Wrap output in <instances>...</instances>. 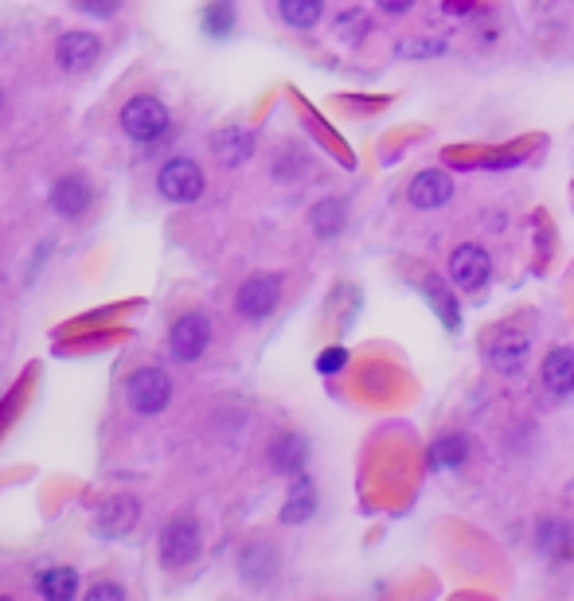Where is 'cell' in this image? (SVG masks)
Returning a JSON list of instances; mask_svg holds the SVG:
<instances>
[{"label": "cell", "instance_id": "cell-18", "mask_svg": "<svg viewBox=\"0 0 574 601\" xmlns=\"http://www.w3.org/2000/svg\"><path fill=\"white\" fill-rule=\"evenodd\" d=\"M313 512H317V489H313L305 472H297L282 507V524H305V520H313Z\"/></svg>", "mask_w": 574, "mask_h": 601}, {"label": "cell", "instance_id": "cell-9", "mask_svg": "<svg viewBox=\"0 0 574 601\" xmlns=\"http://www.w3.org/2000/svg\"><path fill=\"white\" fill-rule=\"evenodd\" d=\"M407 199H411V207H419V211H437V207H446L450 199H454V181H450L442 168H426L411 181Z\"/></svg>", "mask_w": 574, "mask_h": 601}, {"label": "cell", "instance_id": "cell-11", "mask_svg": "<svg viewBox=\"0 0 574 601\" xmlns=\"http://www.w3.org/2000/svg\"><path fill=\"white\" fill-rule=\"evenodd\" d=\"M98 55H102V43H98V35H90V32H67L59 40V67L71 70V75L90 70L98 63Z\"/></svg>", "mask_w": 574, "mask_h": 601}, {"label": "cell", "instance_id": "cell-17", "mask_svg": "<svg viewBox=\"0 0 574 601\" xmlns=\"http://www.w3.org/2000/svg\"><path fill=\"white\" fill-rule=\"evenodd\" d=\"M543 386L559 398L574 395V348L548 352V360H543Z\"/></svg>", "mask_w": 574, "mask_h": 601}, {"label": "cell", "instance_id": "cell-3", "mask_svg": "<svg viewBox=\"0 0 574 601\" xmlns=\"http://www.w3.org/2000/svg\"><path fill=\"white\" fill-rule=\"evenodd\" d=\"M212 343V320L204 313H184L169 328V352L176 363H196Z\"/></svg>", "mask_w": 574, "mask_h": 601}, {"label": "cell", "instance_id": "cell-10", "mask_svg": "<svg viewBox=\"0 0 574 601\" xmlns=\"http://www.w3.org/2000/svg\"><path fill=\"white\" fill-rule=\"evenodd\" d=\"M535 550H540L548 562H566V558L574 555V527L566 524V520H555V515L540 520V524H535Z\"/></svg>", "mask_w": 574, "mask_h": 601}, {"label": "cell", "instance_id": "cell-21", "mask_svg": "<svg viewBox=\"0 0 574 601\" xmlns=\"http://www.w3.org/2000/svg\"><path fill=\"white\" fill-rule=\"evenodd\" d=\"M469 457V438L465 434H442L430 446V469H462Z\"/></svg>", "mask_w": 574, "mask_h": 601}, {"label": "cell", "instance_id": "cell-24", "mask_svg": "<svg viewBox=\"0 0 574 601\" xmlns=\"http://www.w3.org/2000/svg\"><path fill=\"white\" fill-rule=\"evenodd\" d=\"M430 300H434V309H437V317L446 320L450 328H457L462 325V313H457V305H454V297H450V293H442V285H437V277H430Z\"/></svg>", "mask_w": 574, "mask_h": 601}, {"label": "cell", "instance_id": "cell-12", "mask_svg": "<svg viewBox=\"0 0 574 601\" xmlns=\"http://www.w3.org/2000/svg\"><path fill=\"white\" fill-rule=\"evenodd\" d=\"M212 153H215V161L227 164V168H239V164H247L250 156H254V133L242 125L219 129L212 141Z\"/></svg>", "mask_w": 574, "mask_h": 601}, {"label": "cell", "instance_id": "cell-8", "mask_svg": "<svg viewBox=\"0 0 574 601\" xmlns=\"http://www.w3.org/2000/svg\"><path fill=\"white\" fill-rule=\"evenodd\" d=\"M485 352H489L492 371H500V375H520L523 363H528V352H532V340L523 332H516V328H497Z\"/></svg>", "mask_w": 574, "mask_h": 601}, {"label": "cell", "instance_id": "cell-13", "mask_svg": "<svg viewBox=\"0 0 574 601\" xmlns=\"http://www.w3.org/2000/svg\"><path fill=\"white\" fill-rule=\"evenodd\" d=\"M305 461H308V441L301 438V434H278V438L270 441V465H274V472H282V477L305 472Z\"/></svg>", "mask_w": 574, "mask_h": 601}, {"label": "cell", "instance_id": "cell-29", "mask_svg": "<svg viewBox=\"0 0 574 601\" xmlns=\"http://www.w3.org/2000/svg\"><path fill=\"white\" fill-rule=\"evenodd\" d=\"M336 28H340L344 40H348V32H351V40H360V35L368 32V20H364L360 12H348V17H340V24Z\"/></svg>", "mask_w": 574, "mask_h": 601}, {"label": "cell", "instance_id": "cell-20", "mask_svg": "<svg viewBox=\"0 0 574 601\" xmlns=\"http://www.w3.org/2000/svg\"><path fill=\"white\" fill-rule=\"evenodd\" d=\"M35 590L47 601H71L78 593V575L71 567H47L35 575Z\"/></svg>", "mask_w": 574, "mask_h": 601}, {"label": "cell", "instance_id": "cell-27", "mask_svg": "<svg viewBox=\"0 0 574 601\" xmlns=\"http://www.w3.org/2000/svg\"><path fill=\"white\" fill-rule=\"evenodd\" d=\"M399 52H403L407 59H419V55H442V52H446V43H442V40H434V43H426V40H422V43H403Z\"/></svg>", "mask_w": 574, "mask_h": 601}, {"label": "cell", "instance_id": "cell-22", "mask_svg": "<svg viewBox=\"0 0 574 601\" xmlns=\"http://www.w3.org/2000/svg\"><path fill=\"white\" fill-rule=\"evenodd\" d=\"M278 12L290 28H317L325 17V0H278Z\"/></svg>", "mask_w": 574, "mask_h": 601}, {"label": "cell", "instance_id": "cell-2", "mask_svg": "<svg viewBox=\"0 0 574 601\" xmlns=\"http://www.w3.org/2000/svg\"><path fill=\"white\" fill-rule=\"evenodd\" d=\"M121 129H126L133 141L149 145V141H156L169 133V110H164V102L153 95L129 98L126 110H121Z\"/></svg>", "mask_w": 574, "mask_h": 601}, {"label": "cell", "instance_id": "cell-30", "mask_svg": "<svg viewBox=\"0 0 574 601\" xmlns=\"http://www.w3.org/2000/svg\"><path fill=\"white\" fill-rule=\"evenodd\" d=\"M376 4H379L383 12H391V17H403V12L411 9L414 0H376Z\"/></svg>", "mask_w": 574, "mask_h": 601}, {"label": "cell", "instance_id": "cell-5", "mask_svg": "<svg viewBox=\"0 0 574 601\" xmlns=\"http://www.w3.org/2000/svg\"><path fill=\"white\" fill-rule=\"evenodd\" d=\"M156 188H161V196L169 204H196L204 196V172L188 156H172L161 168V176H156Z\"/></svg>", "mask_w": 574, "mask_h": 601}, {"label": "cell", "instance_id": "cell-6", "mask_svg": "<svg viewBox=\"0 0 574 601\" xmlns=\"http://www.w3.org/2000/svg\"><path fill=\"white\" fill-rule=\"evenodd\" d=\"M196 555H199V524L192 515H172L161 532L164 567H188Z\"/></svg>", "mask_w": 574, "mask_h": 601}, {"label": "cell", "instance_id": "cell-4", "mask_svg": "<svg viewBox=\"0 0 574 601\" xmlns=\"http://www.w3.org/2000/svg\"><path fill=\"white\" fill-rule=\"evenodd\" d=\"M450 282H454L457 289H465V293L485 289V285L492 282L489 250L477 247V242H462V247H454V254H450Z\"/></svg>", "mask_w": 574, "mask_h": 601}, {"label": "cell", "instance_id": "cell-1", "mask_svg": "<svg viewBox=\"0 0 574 601\" xmlns=\"http://www.w3.org/2000/svg\"><path fill=\"white\" fill-rule=\"evenodd\" d=\"M172 398V379L161 368H138L126 379V403L141 418H153L169 406Z\"/></svg>", "mask_w": 574, "mask_h": 601}, {"label": "cell", "instance_id": "cell-14", "mask_svg": "<svg viewBox=\"0 0 574 601\" xmlns=\"http://www.w3.org/2000/svg\"><path fill=\"white\" fill-rule=\"evenodd\" d=\"M133 524H138V500L133 496H113L98 507V535H106V539H118Z\"/></svg>", "mask_w": 574, "mask_h": 601}, {"label": "cell", "instance_id": "cell-23", "mask_svg": "<svg viewBox=\"0 0 574 601\" xmlns=\"http://www.w3.org/2000/svg\"><path fill=\"white\" fill-rule=\"evenodd\" d=\"M235 28V12L227 0H215V4H207L204 12V32L212 35V40H224V35H231Z\"/></svg>", "mask_w": 574, "mask_h": 601}, {"label": "cell", "instance_id": "cell-16", "mask_svg": "<svg viewBox=\"0 0 574 601\" xmlns=\"http://www.w3.org/2000/svg\"><path fill=\"white\" fill-rule=\"evenodd\" d=\"M278 570V550L270 547V543H250V547H242L239 555V575L247 578L250 586H262L270 582Z\"/></svg>", "mask_w": 574, "mask_h": 601}, {"label": "cell", "instance_id": "cell-7", "mask_svg": "<svg viewBox=\"0 0 574 601\" xmlns=\"http://www.w3.org/2000/svg\"><path fill=\"white\" fill-rule=\"evenodd\" d=\"M278 297H282V282L274 274H254L242 282L239 297H235V309L247 320H267L278 309Z\"/></svg>", "mask_w": 574, "mask_h": 601}, {"label": "cell", "instance_id": "cell-15", "mask_svg": "<svg viewBox=\"0 0 574 601\" xmlns=\"http://www.w3.org/2000/svg\"><path fill=\"white\" fill-rule=\"evenodd\" d=\"M52 207L63 219H78V215L90 207V184H86L83 176H63V181H55Z\"/></svg>", "mask_w": 574, "mask_h": 601}, {"label": "cell", "instance_id": "cell-26", "mask_svg": "<svg viewBox=\"0 0 574 601\" xmlns=\"http://www.w3.org/2000/svg\"><path fill=\"white\" fill-rule=\"evenodd\" d=\"M75 4L83 12H90V17H102V20L121 9V0H75Z\"/></svg>", "mask_w": 574, "mask_h": 601}, {"label": "cell", "instance_id": "cell-28", "mask_svg": "<svg viewBox=\"0 0 574 601\" xmlns=\"http://www.w3.org/2000/svg\"><path fill=\"white\" fill-rule=\"evenodd\" d=\"M344 363H348V352H344V348H328V352L317 360V371H325V375H336Z\"/></svg>", "mask_w": 574, "mask_h": 601}, {"label": "cell", "instance_id": "cell-25", "mask_svg": "<svg viewBox=\"0 0 574 601\" xmlns=\"http://www.w3.org/2000/svg\"><path fill=\"white\" fill-rule=\"evenodd\" d=\"M121 598H126V590L118 582H98L86 590V601H121Z\"/></svg>", "mask_w": 574, "mask_h": 601}, {"label": "cell", "instance_id": "cell-31", "mask_svg": "<svg viewBox=\"0 0 574 601\" xmlns=\"http://www.w3.org/2000/svg\"><path fill=\"white\" fill-rule=\"evenodd\" d=\"M0 106H4V90H0Z\"/></svg>", "mask_w": 574, "mask_h": 601}, {"label": "cell", "instance_id": "cell-19", "mask_svg": "<svg viewBox=\"0 0 574 601\" xmlns=\"http://www.w3.org/2000/svg\"><path fill=\"white\" fill-rule=\"evenodd\" d=\"M344 223H348V204H344L340 196L321 199V204L308 211V227H313L321 239H336V234L344 231Z\"/></svg>", "mask_w": 574, "mask_h": 601}]
</instances>
